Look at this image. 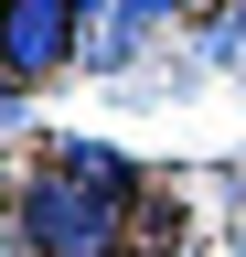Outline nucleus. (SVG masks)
<instances>
[{
  "label": "nucleus",
  "mask_w": 246,
  "mask_h": 257,
  "mask_svg": "<svg viewBox=\"0 0 246 257\" xmlns=\"http://www.w3.org/2000/svg\"><path fill=\"white\" fill-rule=\"evenodd\" d=\"M22 236L43 257H129V204H107L65 172H33L22 182Z\"/></svg>",
  "instance_id": "1"
},
{
  "label": "nucleus",
  "mask_w": 246,
  "mask_h": 257,
  "mask_svg": "<svg viewBox=\"0 0 246 257\" xmlns=\"http://www.w3.org/2000/svg\"><path fill=\"white\" fill-rule=\"evenodd\" d=\"M0 54H11V86L65 75V64H86V11H75V0H11Z\"/></svg>",
  "instance_id": "2"
},
{
  "label": "nucleus",
  "mask_w": 246,
  "mask_h": 257,
  "mask_svg": "<svg viewBox=\"0 0 246 257\" xmlns=\"http://www.w3.org/2000/svg\"><path fill=\"white\" fill-rule=\"evenodd\" d=\"M54 172L86 182V193H107V204H139V161L107 150V140H54Z\"/></svg>",
  "instance_id": "3"
},
{
  "label": "nucleus",
  "mask_w": 246,
  "mask_h": 257,
  "mask_svg": "<svg viewBox=\"0 0 246 257\" xmlns=\"http://www.w3.org/2000/svg\"><path fill=\"white\" fill-rule=\"evenodd\" d=\"M129 11H139V22H150V32H161V22H171V11H182V0H129Z\"/></svg>",
  "instance_id": "4"
},
{
  "label": "nucleus",
  "mask_w": 246,
  "mask_h": 257,
  "mask_svg": "<svg viewBox=\"0 0 246 257\" xmlns=\"http://www.w3.org/2000/svg\"><path fill=\"white\" fill-rule=\"evenodd\" d=\"M235 32H246V0H235Z\"/></svg>",
  "instance_id": "5"
},
{
  "label": "nucleus",
  "mask_w": 246,
  "mask_h": 257,
  "mask_svg": "<svg viewBox=\"0 0 246 257\" xmlns=\"http://www.w3.org/2000/svg\"><path fill=\"white\" fill-rule=\"evenodd\" d=\"M129 257H150V246H129Z\"/></svg>",
  "instance_id": "6"
}]
</instances>
